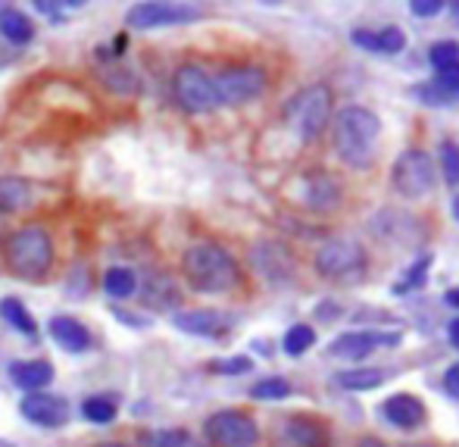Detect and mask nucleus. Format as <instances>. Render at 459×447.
<instances>
[{"instance_id": "f257e3e1", "label": "nucleus", "mask_w": 459, "mask_h": 447, "mask_svg": "<svg viewBox=\"0 0 459 447\" xmlns=\"http://www.w3.org/2000/svg\"><path fill=\"white\" fill-rule=\"evenodd\" d=\"M182 276L194 294H229L241 285L238 260L216 241H197L185 250Z\"/></svg>"}, {"instance_id": "f03ea898", "label": "nucleus", "mask_w": 459, "mask_h": 447, "mask_svg": "<svg viewBox=\"0 0 459 447\" xmlns=\"http://www.w3.org/2000/svg\"><path fill=\"white\" fill-rule=\"evenodd\" d=\"M381 138V119L372 110L351 103L334 116V151L353 170H366L375 160Z\"/></svg>"}, {"instance_id": "7ed1b4c3", "label": "nucleus", "mask_w": 459, "mask_h": 447, "mask_svg": "<svg viewBox=\"0 0 459 447\" xmlns=\"http://www.w3.org/2000/svg\"><path fill=\"white\" fill-rule=\"evenodd\" d=\"M4 263L22 282H41L54 267V235L38 223L19 225L4 241Z\"/></svg>"}, {"instance_id": "20e7f679", "label": "nucleus", "mask_w": 459, "mask_h": 447, "mask_svg": "<svg viewBox=\"0 0 459 447\" xmlns=\"http://www.w3.org/2000/svg\"><path fill=\"white\" fill-rule=\"evenodd\" d=\"M328 119H332V91L325 85H309L297 91L288 103H284V122L300 141H316L325 132Z\"/></svg>"}, {"instance_id": "39448f33", "label": "nucleus", "mask_w": 459, "mask_h": 447, "mask_svg": "<svg viewBox=\"0 0 459 447\" xmlns=\"http://www.w3.org/2000/svg\"><path fill=\"white\" fill-rule=\"evenodd\" d=\"M366 250L353 238H332L316 254V272L334 285H353L366 276Z\"/></svg>"}, {"instance_id": "423d86ee", "label": "nucleus", "mask_w": 459, "mask_h": 447, "mask_svg": "<svg viewBox=\"0 0 459 447\" xmlns=\"http://www.w3.org/2000/svg\"><path fill=\"white\" fill-rule=\"evenodd\" d=\"M437 172H435V160L431 153L419 151V147H410L403 151L397 160H394V170H391V185L400 197L406 200H419L435 188Z\"/></svg>"}, {"instance_id": "0eeeda50", "label": "nucleus", "mask_w": 459, "mask_h": 447, "mask_svg": "<svg viewBox=\"0 0 459 447\" xmlns=\"http://www.w3.org/2000/svg\"><path fill=\"white\" fill-rule=\"evenodd\" d=\"M172 94L185 113H212L219 107L212 75L197 63H182L172 75Z\"/></svg>"}, {"instance_id": "6e6552de", "label": "nucleus", "mask_w": 459, "mask_h": 447, "mask_svg": "<svg viewBox=\"0 0 459 447\" xmlns=\"http://www.w3.org/2000/svg\"><path fill=\"white\" fill-rule=\"evenodd\" d=\"M204 10L194 4H166V0H144V4H132L126 13V25L132 31H153V29H169V25H187L197 22Z\"/></svg>"}, {"instance_id": "1a4fd4ad", "label": "nucleus", "mask_w": 459, "mask_h": 447, "mask_svg": "<svg viewBox=\"0 0 459 447\" xmlns=\"http://www.w3.org/2000/svg\"><path fill=\"white\" fill-rule=\"evenodd\" d=\"M219 107H244V103L263 97L269 85V75L263 66H229L219 75H212Z\"/></svg>"}, {"instance_id": "9d476101", "label": "nucleus", "mask_w": 459, "mask_h": 447, "mask_svg": "<svg viewBox=\"0 0 459 447\" xmlns=\"http://www.w3.org/2000/svg\"><path fill=\"white\" fill-rule=\"evenodd\" d=\"M204 435L212 447H256L260 444V425L241 410H219L206 416Z\"/></svg>"}, {"instance_id": "9b49d317", "label": "nucleus", "mask_w": 459, "mask_h": 447, "mask_svg": "<svg viewBox=\"0 0 459 447\" xmlns=\"http://www.w3.org/2000/svg\"><path fill=\"white\" fill-rule=\"evenodd\" d=\"M19 413L22 419H29L38 429H66L69 419H73V407L63 394H50V391H38V394H25L19 400Z\"/></svg>"}, {"instance_id": "f8f14e48", "label": "nucleus", "mask_w": 459, "mask_h": 447, "mask_svg": "<svg viewBox=\"0 0 459 447\" xmlns=\"http://www.w3.org/2000/svg\"><path fill=\"white\" fill-rule=\"evenodd\" d=\"M172 326L185 335H194V338L219 341L235 329V320L222 310H182L172 316Z\"/></svg>"}, {"instance_id": "ddd939ff", "label": "nucleus", "mask_w": 459, "mask_h": 447, "mask_svg": "<svg viewBox=\"0 0 459 447\" xmlns=\"http://www.w3.org/2000/svg\"><path fill=\"white\" fill-rule=\"evenodd\" d=\"M403 335L400 332H344L341 338H334L328 345V357H341V360H366L375 347H397Z\"/></svg>"}, {"instance_id": "4468645a", "label": "nucleus", "mask_w": 459, "mask_h": 447, "mask_svg": "<svg viewBox=\"0 0 459 447\" xmlns=\"http://www.w3.org/2000/svg\"><path fill=\"white\" fill-rule=\"evenodd\" d=\"M48 335H50V341L66 354H88L94 347L91 329H88L85 322L75 320V316H66V313L50 316Z\"/></svg>"}, {"instance_id": "2eb2a0df", "label": "nucleus", "mask_w": 459, "mask_h": 447, "mask_svg": "<svg viewBox=\"0 0 459 447\" xmlns=\"http://www.w3.org/2000/svg\"><path fill=\"white\" fill-rule=\"evenodd\" d=\"M250 263H254V269L260 272L263 278H269V282H275V285L288 282V278L294 276V257L275 241L256 244V248L250 250Z\"/></svg>"}, {"instance_id": "dca6fc26", "label": "nucleus", "mask_w": 459, "mask_h": 447, "mask_svg": "<svg viewBox=\"0 0 459 447\" xmlns=\"http://www.w3.org/2000/svg\"><path fill=\"white\" fill-rule=\"evenodd\" d=\"M275 447H328V435L307 416H284L275 432Z\"/></svg>"}, {"instance_id": "f3484780", "label": "nucleus", "mask_w": 459, "mask_h": 447, "mask_svg": "<svg viewBox=\"0 0 459 447\" xmlns=\"http://www.w3.org/2000/svg\"><path fill=\"white\" fill-rule=\"evenodd\" d=\"M6 375L10 381L25 394H38V391H48L54 385V363L50 360H13L6 366Z\"/></svg>"}, {"instance_id": "a211bd4d", "label": "nucleus", "mask_w": 459, "mask_h": 447, "mask_svg": "<svg viewBox=\"0 0 459 447\" xmlns=\"http://www.w3.org/2000/svg\"><path fill=\"white\" fill-rule=\"evenodd\" d=\"M381 416L391 425H397V429L412 432L425 423L429 410H425V404L416 394H394V398H387L385 404H381Z\"/></svg>"}, {"instance_id": "6ab92c4d", "label": "nucleus", "mask_w": 459, "mask_h": 447, "mask_svg": "<svg viewBox=\"0 0 459 447\" xmlns=\"http://www.w3.org/2000/svg\"><path fill=\"white\" fill-rule=\"evenodd\" d=\"M138 294H141V303H144L147 310H153V313H172V310L182 303L178 285L172 282V276H163V272L147 278L138 288Z\"/></svg>"}, {"instance_id": "aec40b11", "label": "nucleus", "mask_w": 459, "mask_h": 447, "mask_svg": "<svg viewBox=\"0 0 459 447\" xmlns=\"http://www.w3.org/2000/svg\"><path fill=\"white\" fill-rule=\"evenodd\" d=\"M35 204V185L22 176H0V213L16 216Z\"/></svg>"}, {"instance_id": "412c9836", "label": "nucleus", "mask_w": 459, "mask_h": 447, "mask_svg": "<svg viewBox=\"0 0 459 447\" xmlns=\"http://www.w3.org/2000/svg\"><path fill=\"white\" fill-rule=\"evenodd\" d=\"M0 320L16 335L29 338V345H38V338H41V329H38L35 316L29 313V307L19 297H0Z\"/></svg>"}, {"instance_id": "4be33fe9", "label": "nucleus", "mask_w": 459, "mask_h": 447, "mask_svg": "<svg viewBox=\"0 0 459 447\" xmlns=\"http://www.w3.org/2000/svg\"><path fill=\"white\" fill-rule=\"evenodd\" d=\"M0 35L13 48H25V44L35 41V22L16 6H0Z\"/></svg>"}, {"instance_id": "5701e85b", "label": "nucleus", "mask_w": 459, "mask_h": 447, "mask_svg": "<svg viewBox=\"0 0 459 447\" xmlns=\"http://www.w3.org/2000/svg\"><path fill=\"white\" fill-rule=\"evenodd\" d=\"M94 54H97V60H100L103 82H107V85L113 88L116 94H132V91L138 88V75H134L122 60H113L107 48H97Z\"/></svg>"}, {"instance_id": "b1692460", "label": "nucleus", "mask_w": 459, "mask_h": 447, "mask_svg": "<svg viewBox=\"0 0 459 447\" xmlns=\"http://www.w3.org/2000/svg\"><path fill=\"white\" fill-rule=\"evenodd\" d=\"M303 200H307V206H313V210H332V206L341 200V185L332 176H325V172L309 176Z\"/></svg>"}, {"instance_id": "393cba45", "label": "nucleus", "mask_w": 459, "mask_h": 447, "mask_svg": "<svg viewBox=\"0 0 459 447\" xmlns=\"http://www.w3.org/2000/svg\"><path fill=\"white\" fill-rule=\"evenodd\" d=\"M103 294L113 301H128L138 294V276L132 267H109L103 272Z\"/></svg>"}, {"instance_id": "a878e982", "label": "nucleus", "mask_w": 459, "mask_h": 447, "mask_svg": "<svg viewBox=\"0 0 459 447\" xmlns=\"http://www.w3.org/2000/svg\"><path fill=\"white\" fill-rule=\"evenodd\" d=\"M82 416L91 425H113L119 416V398L116 394H91L82 400Z\"/></svg>"}, {"instance_id": "bb28decb", "label": "nucleus", "mask_w": 459, "mask_h": 447, "mask_svg": "<svg viewBox=\"0 0 459 447\" xmlns=\"http://www.w3.org/2000/svg\"><path fill=\"white\" fill-rule=\"evenodd\" d=\"M334 381H338L344 391H372V388L385 385V372H381V369H368V366H353L334 375Z\"/></svg>"}, {"instance_id": "cd10ccee", "label": "nucleus", "mask_w": 459, "mask_h": 447, "mask_svg": "<svg viewBox=\"0 0 459 447\" xmlns=\"http://www.w3.org/2000/svg\"><path fill=\"white\" fill-rule=\"evenodd\" d=\"M313 345H316V329L307 326V322H297V326H290L288 332H284L281 351L288 354V357H300V354H307Z\"/></svg>"}, {"instance_id": "c85d7f7f", "label": "nucleus", "mask_w": 459, "mask_h": 447, "mask_svg": "<svg viewBox=\"0 0 459 447\" xmlns=\"http://www.w3.org/2000/svg\"><path fill=\"white\" fill-rule=\"evenodd\" d=\"M406 48V31L400 25H385L381 31H375V54L397 57Z\"/></svg>"}, {"instance_id": "c756f323", "label": "nucleus", "mask_w": 459, "mask_h": 447, "mask_svg": "<svg viewBox=\"0 0 459 447\" xmlns=\"http://www.w3.org/2000/svg\"><path fill=\"white\" fill-rule=\"evenodd\" d=\"M250 398L254 400H284V398H290V381L281 379V375H269V379L254 381Z\"/></svg>"}, {"instance_id": "7c9ffc66", "label": "nucleus", "mask_w": 459, "mask_h": 447, "mask_svg": "<svg viewBox=\"0 0 459 447\" xmlns=\"http://www.w3.org/2000/svg\"><path fill=\"white\" fill-rule=\"evenodd\" d=\"M151 444L153 447H204V442L187 429H160L151 435Z\"/></svg>"}, {"instance_id": "2f4dec72", "label": "nucleus", "mask_w": 459, "mask_h": 447, "mask_svg": "<svg viewBox=\"0 0 459 447\" xmlns=\"http://www.w3.org/2000/svg\"><path fill=\"white\" fill-rule=\"evenodd\" d=\"M429 63L435 66V73H441V69H447V66H456V63H459V41H437V44H431Z\"/></svg>"}, {"instance_id": "473e14b6", "label": "nucleus", "mask_w": 459, "mask_h": 447, "mask_svg": "<svg viewBox=\"0 0 459 447\" xmlns=\"http://www.w3.org/2000/svg\"><path fill=\"white\" fill-rule=\"evenodd\" d=\"M429 267H431V254L419 257V260L412 263V269L406 272V276L400 278L397 285H394V294H410L412 288H419V285L425 282V276H429Z\"/></svg>"}, {"instance_id": "72a5a7b5", "label": "nucleus", "mask_w": 459, "mask_h": 447, "mask_svg": "<svg viewBox=\"0 0 459 447\" xmlns=\"http://www.w3.org/2000/svg\"><path fill=\"white\" fill-rule=\"evenodd\" d=\"M254 369V360L247 354H238V357H225V360H212L210 372L212 375H244Z\"/></svg>"}, {"instance_id": "f704fd0d", "label": "nucleus", "mask_w": 459, "mask_h": 447, "mask_svg": "<svg viewBox=\"0 0 459 447\" xmlns=\"http://www.w3.org/2000/svg\"><path fill=\"white\" fill-rule=\"evenodd\" d=\"M441 172L447 185H459V145L456 141H444L441 145Z\"/></svg>"}, {"instance_id": "c9c22d12", "label": "nucleus", "mask_w": 459, "mask_h": 447, "mask_svg": "<svg viewBox=\"0 0 459 447\" xmlns=\"http://www.w3.org/2000/svg\"><path fill=\"white\" fill-rule=\"evenodd\" d=\"M435 88L441 91L444 97H450V101H459V63L456 66H447V69H441V73H435Z\"/></svg>"}, {"instance_id": "e433bc0d", "label": "nucleus", "mask_w": 459, "mask_h": 447, "mask_svg": "<svg viewBox=\"0 0 459 447\" xmlns=\"http://www.w3.org/2000/svg\"><path fill=\"white\" fill-rule=\"evenodd\" d=\"M63 10H82V4H75V0L73 4H48V0H35V13H44L50 22H66Z\"/></svg>"}, {"instance_id": "4c0bfd02", "label": "nucleus", "mask_w": 459, "mask_h": 447, "mask_svg": "<svg viewBox=\"0 0 459 447\" xmlns=\"http://www.w3.org/2000/svg\"><path fill=\"white\" fill-rule=\"evenodd\" d=\"M412 94L419 97L422 103H429V107H450V97H444L441 91L435 88V82H425V85H419V88H412Z\"/></svg>"}, {"instance_id": "58836bf2", "label": "nucleus", "mask_w": 459, "mask_h": 447, "mask_svg": "<svg viewBox=\"0 0 459 447\" xmlns=\"http://www.w3.org/2000/svg\"><path fill=\"white\" fill-rule=\"evenodd\" d=\"M410 13H412V16H419V19H435V16H441V13H444V4H441V0H412Z\"/></svg>"}, {"instance_id": "ea45409f", "label": "nucleus", "mask_w": 459, "mask_h": 447, "mask_svg": "<svg viewBox=\"0 0 459 447\" xmlns=\"http://www.w3.org/2000/svg\"><path fill=\"white\" fill-rule=\"evenodd\" d=\"M351 41L357 44L359 50H368V54H375V31H368V29H353V31H351Z\"/></svg>"}, {"instance_id": "a19ab883", "label": "nucleus", "mask_w": 459, "mask_h": 447, "mask_svg": "<svg viewBox=\"0 0 459 447\" xmlns=\"http://www.w3.org/2000/svg\"><path fill=\"white\" fill-rule=\"evenodd\" d=\"M444 388H447L450 398H456V400H459V363H456V366H450V369H447V375H444Z\"/></svg>"}, {"instance_id": "79ce46f5", "label": "nucleus", "mask_w": 459, "mask_h": 447, "mask_svg": "<svg viewBox=\"0 0 459 447\" xmlns=\"http://www.w3.org/2000/svg\"><path fill=\"white\" fill-rule=\"evenodd\" d=\"M444 301H447L450 307H456V310H459V288H450V291H447V297H444Z\"/></svg>"}, {"instance_id": "37998d69", "label": "nucleus", "mask_w": 459, "mask_h": 447, "mask_svg": "<svg viewBox=\"0 0 459 447\" xmlns=\"http://www.w3.org/2000/svg\"><path fill=\"white\" fill-rule=\"evenodd\" d=\"M450 341H454V347H459V320L450 322Z\"/></svg>"}, {"instance_id": "c03bdc74", "label": "nucleus", "mask_w": 459, "mask_h": 447, "mask_svg": "<svg viewBox=\"0 0 459 447\" xmlns=\"http://www.w3.org/2000/svg\"><path fill=\"white\" fill-rule=\"evenodd\" d=\"M357 447H387V444H381L378 438H363V442H359Z\"/></svg>"}, {"instance_id": "a18cd8bd", "label": "nucleus", "mask_w": 459, "mask_h": 447, "mask_svg": "<svg viewBox=\"0 0 459 447\" xmlns=\"http://www.w3.org/2000/svg\"><path fill=\"white\" fill-rule=\"evenodd\" d=\"M97 447H128V444H122V442H103V444H97Z\"/></svg>"}, {"instance_id": "49530a36", "label": "nucleus", "mask_w": 459, "mask_h": 447, "mask_svg": "<svg viewBox=\"0 0 459 447\" xmlns=\"http://www.w3.org/2000/svg\"><path fill=\"white\" fill-rule=\"evenodd\" d=\"M454 216H456V223H459V194H456V200H454Z\"/></svg>"}, {"instance_id": "de8ad7c7", "label": "nucleus", "mask_w": 459, "mask_h": 447, "mask_svg": "<svg viewBox=\"0 0 459 447\" xmlns=\"http://www.w3.org/2000/svg\"><path fill=\"white\" fill-rule=\"evenodd\" d=\"M450 10H454V16H456V22H459V0H456V4H450Z\"/></svg>"}, {"instance_id": "09e8293b", "label": "nucleus", "mask_w": 459, "mask_h": 447, "mask_svg": "<svg viewBox=\"0 0 459 447\" xmlns=\"http://www.w3.org/2000/svg\"><path fill=\"white\" fill-rule=\"evenodd\" d=\"M0 447H13V442H6V438H0Z\"/></svg>"}, {"instance_id": "8fccbe9b", "label": "nucleus", "mask_w": 459, "mask_h": 447, "mask_svg": "<svg viewBox=\"0 0 459 447\" xmlns=\"http://www.w3.org/2000/svg\"><path fill=\"white\" fill-rule=\"evenodd\" d=\"M416 447H425V444H416Z\"/></svg>"}]
</instances>
